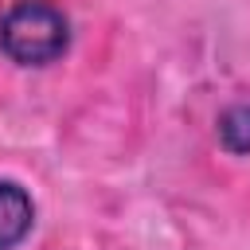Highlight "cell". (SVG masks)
Wrapping results in <instances>:
<instances>
[{
    "label": "cell",
    "mask_w": 250,
    "mask_h": 250,
    "mask_svg": "<svg viewBox=\"0 0 250 250\" xmlns=\"http://www.w3.org/2000/svg\"><path fill=\"white\" fill-rule=\"evenodd\" d=\"M70 47V16L55 0H16L0 20V51L16 66H51Z\"/></svg>",
    "instance_id": "6da1fadb"
},
{
    "label": "cell",
    "mask_w": 250,
    "mask_h": 250,
    "mask_svg": "<svg viewBox=\"0 0 250 250\" xmlns=\"http://www.w3.org/2000/svg\"><path fill=\"white\" fill-rule=\"evenodd\" d=\"M219 145L230 156H250V102L227 105L219 113Z\"/></svg>",
    "instance_id": "3957f363"
},
{
    "label": "cell",
    "mask_w": 250,
    "mask_h": 250,
    "mask_svg": "<svg viewBox=\"0 0 250 250\" xmlns=\"http://www.w3.org/2000/svg\"><path fill=\"white\" fill-rule=\"evenodd\" d=\"M35 227V199L20 180H0V250H16Z\"/></svg>",
    "instance_id": "7a4b0ae2"
}]
</instances>
